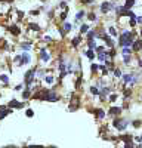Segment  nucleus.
Returning <instances> with one entry per match:
<instances>
[{"label": "nucleus", "instance_id": "1", "mask_svg": "<svg viewBox=\"0 0 142 148\" xmlns=\"http://www.w3.org/2000/svg\"><path fill=\"white\" fill-rule=\"evenodd\" d=\"M36 99H40L42 101H49V102H56L59 101V96L55 93V90H44V92H39V93H36L34 95Z\"/></svg>", "mask_w": 142, "mask_h": 148}, {"label": "nucleus", "instance_id": "2", "mask_svg": "<svg viewBox=\"0 0 142 148\" xmlns=\"http://www.w3.org/2000/svg\"><path fill=\"white\" fill-rule=\"evenodd\" d=\"M133 43V33L130 31H123L120 36V46H132Z\"/></svg>", "mask_w": 142, "mask_h": 148}, {"label": "nucleus", "instance_id": "3", "mask_svg": "<svg viewBox=\"0 0 142 148\" xmlns=\"http://www.w3.org/2000/svg\"><path fill=\"white\" fill-rule=\"evenodd\" d=\"M36 70H37V68L33 67L31 70H28V71L25 73V83H24V84H25L27 88H31V83H33L34 79H36Z\"/></svg>", "mask_w": 142, "mask_h": 148}, {"label": "nucleus", "instance_id": "4", "mask_svg": "<svg viewBox=\"0 0 142 148\" xmlns=\"http://www.w3.org/2000/svg\"><path fill=\"white\" fill-rule=\"evenodd\" d=\"M113 125H114V127L118 129V130H124V129L127 127V120H124V119H115Z\"/></svg>", "mask_w": 142, "mask_h": 148}, {"label": "nucleus", "instance_id": "5", "mask_svg": "<svg viewBox=\"0 0 142 148\" xmlns=\"http://www.w3.org/2000/svg\"><path fill=\"white\" fill-rule=\"evenodd\" d=\"M31 62V55L28 53V51H25L24 53H21V59H19V67L25 65V64H30Z\"/></svg>", "mask_w": 142, "mask_h": 148}, {"label": "nucleus", "instance_id": "6", "mask_svg": "<svg viewBox=\"0 0 142 148\" xmlns=\"http://www.w3.org/2000/svg\"><path fill=\"white\" fill-rule=\"evenodd\" d=\"M115 6L111 3V2H102V5H101V12L102 14H106V12H110V10H113Z\"/></svg>", "mask_w": 142, "mask_h": 148}, {"label": "nucleus", "instance_id": "7", "mask_svg": "<svg viewBox=\"0 0 142 148\" xmlns=\"http://www.w3.org/2000/svg\"><path fill=\"white\" fill-rule=\"evenodd\" d=\"M9 114H12V108H8V107H5V105H2L0 107V120H3L6 116H9Z\"/></svg>", "mask_w": 142, "mask_h": 148}, {"label": "nucleus", "instance_id": "8", "mask_svg": "<svg viewBox=\"0 0 142 148\" xmlns=\"http://www.w3.org/2000/svg\"><path fill=\"white\" fill-rule=\"evenodd\" d=\"M24 102H19V101H16V99H12V101H9V108H24Z\"/></svg>", "mask_w": 142, "mask_h": 148}, {"label": "nucleus", "instance_id": "9", "mask_svg": "<svg viewBox=\"0 0 142 148\" xmlns=\"http://www.w3.org/2000/svg\"><path fill=\"white\" fill-rule=\"evenodd\" d=\"M40 59L43 61V62H49L51 55L47 53V51H46V49H42V51H40Z\"/></svg>", "mask_w": 142, "mask_h": 148}, {"label": "nucleus", "instance_id": "10", "mask_svg": "<svg viewBox=\"0 0 142 148\" xmlns=\"http://www.w3.org/2000/svg\"><path fill=\"white\" fill-rule=\"evenodd\" d=\"M132 49H133V51H141V49H142V40H133Z\"/></svg>", "mask_w": 142, "mask_h": 148}, {"label": "nucleus", "instance_id": "11", "mask_svg": "<svg viewBox=\"0 0 142 148\" xmlns=\"http://www.w3.org/2000/svg\"><path fill=\"white\" fill-rule=\"evenodd\" d=\"M120 113H122V108L120 107H111L110 111H108V114H111V116H117V114H120Z\"/></svg>", "mask_w": 142, "mask_h": 148}, {"label": "nucleus", "instance_id": "12", "mask_svg": "<svg viewBox=\"0 0 142 148\" xmlns=\"http://www.w3.org/2000/svg\"><path fill=\"white\" fill-rule=\"evenodd\" d=\"M21 49H24V51H31V47H33V43L31 42H25V43H21L19 45Z\"/></svg>", "mask_w": 142, "mask_h": 148}, {"label": "nucleus", "instance_id": "13", "mask_svg": "<svg viewBox=\"0 0 142 148\" xmlns=\"http://www.w3.org/2000/svg\"><path fill=\"white\" fill-rule=\"evenodd\" d=\"M9 30H10V33L14 34V36H19V33H21V30H19V27H18V25H10V27H9Z\"/></svg>", "mask_w": 142, "mask_h": 148}, {"label": "nucleus", "instance_id": "14", "mask_svg": "<svg viewBox=\"0 0 142 148\" xmlns=\"http://www.w3.org/2000/svg\"><path fill=\"white\" fill-rule=\"evenodd\" d=\"M28 28H30V30H33V31H40V25H39V24H34V22H31V24H30Z\"/></svg>", "mask_w": 142, "mask_h": 148}, {"label": "nucleus", "instance_id": "15", "mask_svg": "<svg viewBox=\"0 0 142 148\" xmlns=\"http://www.w3.org/2000/svg\"><path fill=\"white\" fill-rule=\"evenodd\" d=\"M95 114H96V117L101 120V119L105 117V111H104V110H96V111H95Z\"/></svg>", "mask_w": 142, "mask_h": 148}, {"label": "nucleus", "instance_id": "16", "mask_svg": "<svg viewBox=\"0 0 142 148\" xmlns=\"http://www.w3.org/2000/svg\"><path fill=\"white\" fill-rule=\"evenodd\" d=\"M122 141H124L126 144L127 142H132V135H123V136H120Z\"/></svg>", "mask_w": 142, "mask_h": 148}, {"label": "nucleus", "instance_id": "17", "mask_svg": "<svg viewBox=\"0 0 142 148\" xmlns=\"http://www.w3.org/2000/svg\"><path fill=\"white\" fill-rule=\"evenodd\" d=\"M133 5H135V0H127V2L124 3V6H123V8H124V9H132V6H133Z\"/></svg>", "mask_w": 142, "mask_h": 148}, {"label": "nucleus", "instance_id": "18", "mask_svg": "<svg viewBox=\"0 0 142 148\" xmlns=\"http://www.w3.org/2000/svg\"><path fill=\"white\" fill-rule=\"evenodd\" d=\"M28 90H24L22 92V98H24V99H28V98H30V95H31V89L30 88H27Z\"/></svg>", "mask_w": 142, "mask_h": 148}, {"label": "nucleus", "instance_id": "19", "mask_svg": "<svg viewBox=\"0 0 142 148\" xmlns=\"http://www.w3.org/2000/svg\"><path fill=\"white\" fill-rule=\"evenodd\" d=\"M81 16H85V10H79L77 14H76V21L79 22L80 19H81Z\"/></svg>", "mask_w": 142, "mask_h": 148}, {"label": "nucleus", "instance_id": "20", "mask_svg": "<svg viewBox=\"0 0 142 148\" xmlns=\"http://www.w3.org/2000/svg\"><path fill=\"white\" fill-rule=\"evenodd\" d=\"M80 42H81V37H74V39H73V46L77 47L80 45Z\"/></svg>", "mask_w": 142, "mask_h": 148}, {"label": "nucleus", "instance_id": "21", "mask_svg": "<svg viewBox=\"0 0 142 148\" xmlns=\"http://www.w3.org/2000/svg\"><path fill=\"white\" fill-rule=\"evenodd\" d=\"M87 46H89V49H95V47H96V43H95V40H93V39H89Z\"/></svg>", "mask_w": 142, "mask_h": 148}, {"label": "nucleus", "instance_id": "22", "mask_svg": "<svg viewBox=\"0 0 142 148\" xmlns=\"http://www.w3.org/2000/svg\"><path fill=\"white\" fill-rule=\"evenodd\" d=\"M86 56L89 59H93L95 58V53H93V49H89V51H86Z\"/></svg>", "mask_w": 142, "mask_h": 148}, {"label": "nucleus", "instance_id": "23", "mask_svg": "<svg viewBox=\"0 0 142 148\" xmlns=\"http://www.w3.org/2000/svg\"><path fill=\"white\" fill-rule=\"evenodd\" d=\"M0 80H2L5 84H8V83H9V77H8V74H2V76H0Z\"/></svg>", "mask_w": 142, "mask_h": 148}, {"label": "nucleus", "instance_id": "24", "mask_svg": "<svg viewBox=\"0 0 142 148\" xmlns=\"http://www.w3.org/2000/svg\"><path fill=\"white\" fill-rule=\"evenodd\" d=\"M62 30H64V33H68V31H71V24H70V22H65Z\"/></svg>", "mask_w": 142, "mask_h": 148}, {"label": "nucleus", "instance_id": "25", "mask_svg": "<svg viewBox=\"0 0 142 148\" xmlns=\"http://www.w3.org/2000/svg\"><path fill=\"white\" fill-rule=\"evenodd\" d=\"M44 82L49 83V84H52V83L55 82V79H53V76H46V77H44Z\"/></svg>", "mask_w": 142, "mask_h": 148}, {"label": "nucleus", "instance_id": "26", "mask_svg": "<svg viewBox=\"0 0 142 148\" xmlns=\"http://www.w3.org/2000/svg\"><path fill=\"white\" fill-rule=\"evenodd\" d=\"M80 31L81 33H87L89 31V25H87V24H83V25L80 27Z\"/></svg>", "mask_w": 142, "mask_h": 148}, {"label": "nucleus", "instance_id": "27", "mask_svg": "<svg viewBox=\"0 0 142 148\" xmlns=\"http://www.w3.org/2000/svg\"><path fill=\"white\" fill-rule=\"evenodd\" d=\"M25 116H27V117H34V111H33L31 108H28V110L25 111Z\"/></svg>", "mask_w": 142, "mask_h": 148}, {"label": "nucleus", "instance_id": "28", "mask_svg": "<svg viewBox=\"0 0 142 148\" xmlns=\"http://www.w3.org/2000/svg\"><path fill=\"white\" fill-rule=\"evenodd\" d=\"M90 92H92L93 95H99V89L95 88V86H92V88H90Z\"/></svg>", "mask_w": 142, "mask_h": 148}, {"label": "nucleus", "instance_id": "29", "mask_svg": "<svg viewBox=\"0 0 142 148\" xmlns=\"http://www.w3.org/2000/svg\"><path fill=\"white\" fill-rule=\"evenodd\" d=\"M98 58H99V61H106V53H98Z\"/></svg>", "mask_w": 142, "mask_h": 148}, {"label": "nucleus", "instance_id": "30", "mask_svg": "<svg viewBox=\"0 0 142 148\" xmlns=\"http://www.w3.org/2000/svg\"><path fill=\"white\" fill-rule=\"evenodd\" d=\"M67 14H68V9H67L65 12H62V14H61V21H65V19H67Z\"/></svg>", "mask_w": 142, "mask_h": 148}, {"label": "nucleus", "instance_id": "31", "mask_svg": "<svg viewBox=\"0 0 142 148\" xmlns=\"http://www.w3.org/2000/svg\"><path fill=\"white\" fill-rule=\"evenodd\" d=\"M95 36H96V33H95V31H87V37H89V39H93Z\"/></svg>", "mask_w": 142, "mask_h": 148}, {"label": "nucleus", "instance_id": "32", "mask_svg": "<svg viewBox=\"0 0 142 148\" xmlns=\"http://www.w3.org/2000/svg\"><path fill=\"white\" fill-rule=\"evenodd\" d=\"M22 89H24V84H18V86H15V89H14V90L19 92V90H22Z\"/></svg>", "mask_w": 142, "mask_h": 148}, {"label": "nucleus", "instance_id": "33", "mask_svg": "<svg viewBox=\"0 0 142 148\" xmlns=\"http://www.w3.org/2000/svg\"><path fill=\"white\" fill-rule=\"evenodd\" d=\"M90 70H92V73H95V71H98V65H96V64H92Z\"/></svg>", "mask_w": 142, "mask_h": 148}, {"label": "nucleus", "instance_id": "34", "mask_svg": "<svg viewBox=\"0 0 142 148\" xmlns=\"http://www.w3.org/2000/svg\"><path fill=\"white\" fill-rule=\"evenodd\" d=\"M110 34H111V36H117V31H115V28H114V27H111V28H110Z\"/></svg>", "mask_w": 142, "mask_h": 148}, {"label": "nucleus", "instance_id": "35", "mask_svg": "<svg viewBox=\"0 0 142 148\" xmlns=\"http://www.w3.org/2000/svg\"><path fill=\"white\" fill-rule=\"evenodd\" d=\"M114 74H115V77H122V71L120 70H114Z\"/></svg>", "mask_w": 142, "mask_h": 148}, {"label": "nucleus", "instance_id": "36", "mask_svg": "<svg viewBox=\"0 0 142 148\" xmlns=\"http://www.w3.org/2000/svg\"><path fill=\"white\" fill-rule=\"evenodd\" d=\"M132 125H133L135 127H139V126H141V121H139V120H135V121L132 123Z\"/></svg>", "mask_w": 142, "mask_h": 148}, {"label": "nucleus", "instance_id": "37", "mask_svg": "<svg viewBox=\"0 0 142 148\" xmlns=\"http://www.w3.org/2000/svg\"><path fill=\"white\" fill-rule=\"evenodd\" d=\"M87 16H89V19H90V21H95V19H96V16H95V14H89Z\"/></svg>", "mask_w": 142, "mask_h": 148}, {"label": "nucleus", "instance_id": "38", "mask_svg": "<svg viewBox=\"0 0 142 148\" xmlns=\"http://www.w3.org/2000/svg\"><path fill=\"white\" fill-rule=\"evenodd\" d=\"M115 99H117V95H111V96H110V101H111V102H114Z\"/></svg>", "mask_w": 142, "mask_h": 148}, {"label": "nucleus", "instance_id": "39", "mask_svg": "<svg viewBox=\"0 0 142 148\" xmlns=\"http://www.w3.org/2000/svg\"><path fill=\"white\" fill-rule=\"evenodd\" d=\"M19 59H21V53H19V55H16V56L14 58V61H15V62H19Z\"/></svg>", "mask_w": 142, "mask_h": 148}, {"label": "nucleus", "instance_id": "40", "mask_svg": "<svg viewBox=\"0 0 142 148\" xmlns=\"http://www.w3.org/2000/svg\"><path fill=\"white\" fill-rule=\"evenodd\" d=\"M136 22L138 24H142V16H136Z\"/></svg>", "mask_w": 142, "mask_h": 148}, {"label": "nucleus", "instance_id": "41", "mask_svg": "<svg viewBox=\"0 0 142 148\" xmlns=\"http://www.w3.org/2000/svg\"><path fill=\"white\" fill-rule=\"evenodd\" d=\"M18 16H19V19H22V16H24V12L18 10Z\"/></svg>", "mask_w": 142, "mask_h": 148}, {"label": "nucleus", "instance_id": "42", "mask_svg": "<svg viewBox=\"0 0 142 148\" xmlns=\"http://www.w3.org/2000/svg\"><path fill=\"white\" fill-rule=\"evenodd\" d=\"M95 49H96L98 52H104V47H95Z\"/></svg>", "mask_w": 142, "mask_h": 148}, {"label": "nucleus", "instance_id": "43", "mask_svg": "<svg viewBox=\"0 0 142 148\" xmlns=\"http://www.w3.org/2000/svg\"><path fill=\"white\" fill-rule=\"evenodd\" d=\"M65 6H67V3H65V2H61V8L65 9Z\"/></svg>", "mask_w": 142, "mask_h": 148}, {"label": "nucleus", "instance_id": "44", "mask_svg": "<svg viewBox=\"0 0 142 148\" xmlns=\"http://www.w3.org/2000/svg\"><path fill=\"white\" fill-rule=\"evenodd\" d=\"M93 0H83V3H92Z\"/></svg>", "mask_w": 142, "mask_h": 148}, {"label": "nucleus", "instance_id": "45", "mask_svg": "<svg viewBox=\"0 0 142 148\" xmlns=\"http://www.w3.org/2000/svg\"><path fill=\"white\" fill-rule=\"evenodd\" d=\"M139 65H141V67H142V59H141V61H139Z\"/></svg>", "mask_w": 142, "mask_h": 148}]
</instances>
